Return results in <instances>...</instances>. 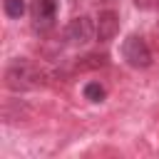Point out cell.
Instances as JSON below:
<instances>
[{
  "label": "cell",
  "mask_w": 159,
  "mask_h": 159,
  "mask_svg": "<svg viewBox=\"0 0 159 159\" xmlns=\"http://www.w3.org/2000/svg\"><path fill=\"white\" fill-rule=\"evenodd\" d=\"M45 80V72L32 65L30 60H12L5 70V82L10 89L20 92V89H37Z\"/></svg>",
  "instance_id": "1"
},
{
  "label": "cell",
  "mask_w": 159,
  "mask_h": 159,
  "mask_svg": "<svg viewBox=\"0 0 159 159\" xmlns=\"http://www.w3.org/2000/svg\"><path fill=\"white\" fill-rule=\"evenodd\" d=\"M122 57L127 60V65L132 67H149L152 65V52L147 47V42L139 35H129L122 42Z\"/></svg>",
  "instance_id": "2"
},
{
  "label": "cell",
  "mask_w": 159,
  "mask_h": 159,
  "mask_svg": "<svg viewBox=\"0 0 159 159\" xmlns=\"http://www.w3.org/2000/svg\"><path fill=\"white\" fill-rule=\"evenodd\" d=\"M92 37H97V30H94V22L87 15L70 20V25L65 27V40L70 45H87Z\"/></svg>",
  "instance_id": "3"
},
{
  "label": "cell",
  "mask_w": 159,
  "mask_h": 159,
  "mask_svg": "<svg viewBox=\"0 0 159 159\" xmlns=\"http://www.w3.org/2000/svg\"><path fill=\"white\" fill-rule=\"evenodd\" d=\"M32 12V25L37 32H47L55 25V15H57V0H32L30 5Z\"/></svg>",
  "instance_id": "4"
},
{
  "label": "cell",
  "mask_w": 159,
  "mask_h": 159,
  "mask_svg": "<svg viewBox=\"0 0 159 159\" xmlns=\"http://www.w3.org/2000/svg\"><path fill=\"white\" fill-rule=\"evenodd\" d=\"M94 30H97V40H99V42H109V40H114L117 32H119V17H117V12H112V10H102V12L97 15Z\"/></svg>",
  "instance_id": "5"
},
{
  "label": "cell",
  "mask_w": 159,
  "mask_h": 159,
  "mask_svg": "<svg viewBox=\"0 0 159 159\" xmlns=\"http://www.w3.org/2000/svg\"><path fill=\"white\" fill-rule=\"evenodd\" d=\"M2 10H5V15H7V17L17 20V17H22V15H25L27 5H25V0H2Z\"/></svg>",
  "instance_id": "6"
},
{
  "label": "cell",
  "mask_w": 159,
  "mask_h": 159,
  "mask_svg": "<svg viewBox=\"0 0 159 159\" xmlns=\"http://www.w3.org/2000/svg\"><path fill=\"white\" fill-rule=\"evenodd\" d=\"M82 92H84V99H89V102H102V99H104V94H107V92H104V87H102L99 82H87Z\"/></svg>",
  "instance_id": "7"
},
{
  "label": "cell",
  "mask_w": 159,
  "mask_h": 159,
  "mask_svg": "<svg viewBox=\"0 0 159 159\" xmlns=\"http://www.w3.org/2000/svg\"><path fill=\"white\" fill-rule=\"evenodd\" d=\"M107 65V55H87L77 62L80 70H94V67H104Z\"/></svg>",
  "instance_id": "8"
},
{
  "label": "cell",
  "mask_w": 159,
  "mask_h": 159,
  "mask_svg": "<svg viewBox=\"0 0 159 159\" xmlns=\"http://www.w3.org/2000/svg\"><path fill=\"white\" fill-rule=\"evenodd\" d=\"M137 2V7H144V10H149V7H159V0H134Z\"/></svg>",
  "instance_id": "9"
}]
</instances>
